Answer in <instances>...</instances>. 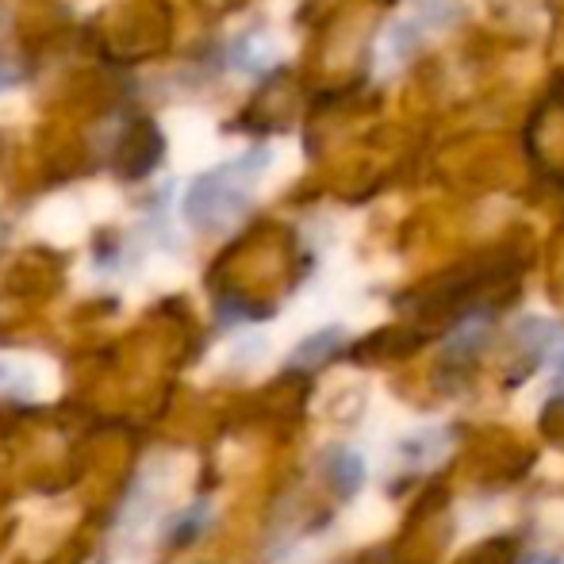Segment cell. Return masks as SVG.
I'll return each instance as SVG.
<instances>
[{"instance_id":"5","label":"cell","mask_w":564,"mask_h":564,"mask_svg":"<svg viewBox=\"0 0 564 564\" xmlns=\"http://www.w3.org/2000/svg\"><path fill=\"white\" fill-rule=\"evenodd\" d=\"M208 503H196L193 511H185L177 519V527H173V534H170V545H188L196 534H200L204 527H208Z\"/></svg>"},{"instance_id":"1","label":"cell","mask_w":564,"mask_h":564,"mask_svg":"<svg viewBox=\"0 0 564 564\" xmlns=\"http://www.w3.org/2000/svg\"><path fill=\"white\" fill-rule=\"evenodd\" d=\"M265 165H269V150H253V154H242L235 162L219 165V170L204 173L185 196V216L193 219V227L219 230L235 224L250 208L253 181L261 177Z\"/></svg>"},{"instance_id":"7","label":"cell","mask_w":564,"mask_h":564,"mask_svg":"<svg viewBox=\"0 0 564 564\" xmlns=\"http://www.w3.org/2000/svg\"><path fill=\"white\" fill-rule=\"evenodd\" d=\"M522 564H564V561H557V557H545V553H534V557H527Z\"/></svg>"},{"instance_id":"2","label":"cell","mask_w":564,"mask_h":564,"mask_svg":"<svg viewBox=\"0 0 564 564\" xmlns=\"http://www.w3.org/2000/svg\"><path fill=\"white\" fill-rule=\"evenodd\" d=\"M323 468H327L330 484H335V491L341 499L357 496L365 484V460L357 457L354 449H330L327 457H323Z\"/></svg>"},{"instance_id":"4","label":"cell","mask_w":564,"mask_h":564,"mask_svg":"<svg viewBox=\"0 0 564 564\" xmlns=\"http://www.w3.org/2000/svg\"><path fill=\"white\" fill-rule=\"evenodd\" d=\"M341 338H346L341 335V327H327V330H319V335L304 338L296 354H292V365H319L327 354H335Z\"/></svg>"},{"instance_id":"3","label":"cell","mask_w":564,"mask_h":564,"mask_svg":"<svg viewBox=\"0 0 564 564\" xmlns=\"http://www.w3.org/2000/svg\"><path fill=\"white\" fill-rule=\"evenodd\" d=\"M39 380L31 365L23 361H0V395H20V400H35Z\"/></svg>"},{"instance_id":"6","label":"cell","mask_w":564,"mask_h":564,"mask_svg":"<svg viewBox=\"0 0 564 564\" xmlns=\"http://www.w3.org/2000/svg\"><path fill=\"white\" fill-rule=\"evenodd\" d=\"M15 82H20V74L8 69V66H0V89H8V85H15Z\"/></svg>"}]
</instances>
